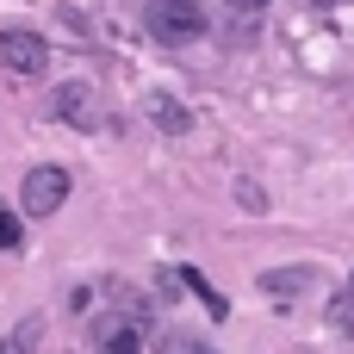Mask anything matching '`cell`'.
<instances>
[{"label":"cell","mask_w":354,"mask_h":354,"mask_svg":"<svg viewBox=\"0 0 354 354\" xmlns=\"http://www.w3.org/2000/svg\"><path fill=\"white\" fill-rule=\"evenodd\" d=\"M25 243V230H19V218L12 212H0V249H19Z\"/></svg>","instance_id":"12"},{"label":"cell","mask_w":354,"mask_h":354,"mask_svg":"<svg viewBox=\"0 0 354 354\" xmlns=\"http://www.w3.org/2000/svg\"><path fill=\"white\" fill-rule=\"evenodd\" d=\"M156 348L162 354H218L212 342H199V336H187V330H156Z\"/></svg>","instance_id":"9"},{"label":"cell","mask_w":354,"mask_h":354,"mask_svg":"<svg viewBox=\"0 0 354 354\" xmlns=\"http://www.w3.org/2000/svg\"><path fill=\"white\" fill-rule=\"evenodd\" d=\"M143 25L162 44H193V37H205V6L199 0H149L143 6Z\"/></svg>","instance_id":"1"},{"label":"cell","mask_w":354,"mask_h":354,"mask_svg":"<svg viewBox=\"0 0 354 354\" xmlns=\"http://www.w3.org/2000/svg\"><path fill=\"white\" fill-rule=\"evenodd\" d=\"M50 118L68 124V131H93L100 124V93L87 81H62V87H50Z\"/></svg>","instance_id":"2"},{"label":"cell","mask_w":354,"mask_h":354,"mask_svg":"<svg viewBox=\"0 0 354 354\" xmlns=\"http://www.w3.org/2000/svg\"><path fill=\"white\" fill-rule=\"evenodd\" d=\"M19 199H25V212H31V218H56V212H62V199H68V168H56V162L31 168Z\"/></svg>","instance_id":"3"},{"label":"cell","mask_w":354,"mask_h":354,"mask_svg":"<svg viewBox=\"0 0 354 354\" xmlns=\"http://www.w3.org/2000/svg\"><path fill=\"white\" fill-rule=\"evenodd\" d=\"M143 118H149L156 131H168V137H187V131H193V106L174 100V93H162V87L143 93Z\"/></svg>","instance_id":"5"},{"label":"cell","mask_w":354,"mask_h":354,"mask_svg":"<svg viewBox=\"0 0 354 354\" xmlns=\"http://www.w3.org/2000/svg\"><path fill=\"white\" fill-rule=\"evenodd\" d=\"M0 354H37V317H25V324H19V336H12V342H0Z\"/></svg>","instance_id":"10"},{"label":"cell","mask_w":354,"mask_h":354,"mask_svg":"<svg viewBox=\"0 0 354 354\" xmlns=\"http://www.w3.org/2000/svg\"><path fill=\"white\" fill-rule=\"evenodd\" d=\"M100 348H106V354H143V330L118 317V324H106V330H100Z\"/></svg>","instance_id":"8"},{"label":"cell","mask_w":354,"mask_h":354,"mask_svg":"<svg viewBox=\"0 0 354 354\" xmlns=\"http://www.w3.org/2000/svg\"><path fill=\"white\" fill-rule=\"evenodd\" d=\"M305 286H311L305 268H268V274H261V292H268V299H299Z\"/></svg>","instance_id":"6"},{"label":"cell","mask_w":354,"mask_h":354,"mask_svg":"<svg viewBox=\"0 0 354 354\" xmlns=\"http://www.w3.org/2000/svg\"><path fill=\"white\" fill-rule=\"evenodd\" d=\"M230 6H236V12H255V6H268V0H230Z\"/></svg>","instance_id":"14"},{"label":"cell","mask_w":354,"mask_h":354,"mask_svg":"<svg viewBox=\"0 0 354 354\" xmlns=\"http://www.w3.org/2000/svg\"><path fill=\"white\" fill-rule=\"evenodd\" d=\"M330 324H336V330H354V299H336V305H330Z\"/></svg>","instance_id":"13"},{"label":"cell","mask_w":354,"mask_h":354,"mask_svg":"<svg viewBox=\"0 0 354 354\" xmlns=\"http://www.w3.org/2000/svg\"><path fill=\"white\" fill-rule=\"evenodd\" d=\"M174 274H180V292H193V299H199L212 317H224V311H230V305H224V292H218V286H212L199 268H174Z\"/></svg>","instance_id":"7"},{"label":"cell","mask_w":354,"mask_h":354,"mask_svg":"<svg viewBox=\"0 0 354 354\" xmlns=\"http://www.w3.org/2000/svg\"><path fill=\"white\" fill-rule=\"evenodd\" d=\"M0 62H6L12 75H44V68H50V44H44L37 31H25V25H6V31H0Z\"/></svg>","instance_id":"4"},{"label":"cell","mask_w":354,"mask_h":354,"mask_svg":"<svg viewBox=\"0 0 354 354\" xmlns=\"http://www.w3.org/2000/svg\"><path fill=\"white\" fill-rule=\"evenodd\" d=\"M236 205H249V212H261V205H268V193H261L255 180H236Z\"/></svg>","instance_id":"11"}]
</instances>
